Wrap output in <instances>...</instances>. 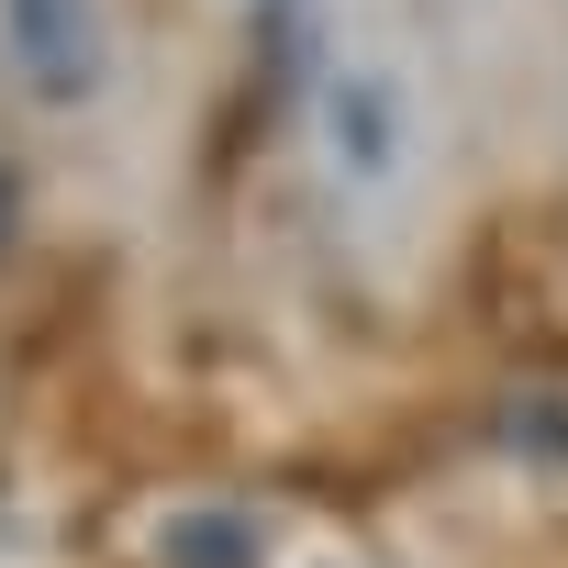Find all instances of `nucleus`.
<instances>
[{"instance_id":"1","label":"nucleus","mask_w":568,"mask_h":568,"mask_svg":"<svg viewBox=\"0 0 568 568\" xmlns=\"http://www.w3.org/2000/svg\"><path fill=\"white\" fill-rule=\"evenodd\" d=\"M302 134H313V168L346 212H402L424 179V101L390 57H324Z\"/></svg>"},{"instance_id":"2","label":"nucleus","mask_w":568,"mask_h":568,"mask_svg":"<svg viewBox=\"0 0 568 568\" xmlns=\"http://www.w3.org/2000/svg\"><path fill=\"white\" fill-rule=\"evenodd\" d=\"M0 68L34 112H90L112 90V0H0Z\"/></svg>"},{"instance_id":"3","label":"nucleus","mask_w":568,"mask_h":568,"mask_svg":"<svg viewBox=\"0 0 568 568\" xmlns=\"http://www.w3.org/2000/svg\"><path fill=\"white\" fill-rule=\"evenodd\" d=\"M256 557H267L256 513H234V501H190L156 524V568H256Z\"/></svg>"}]
</instances>
